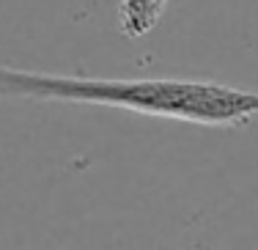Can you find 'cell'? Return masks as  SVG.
Here are the masks:
<instances>
[{
  "label": "cell",
  "mask_w": 258,
  "mask_h": 250,
  "mask_svg": "<svg viewBox=\"0 0 258 250\" xmlns=\"http://www.w3.org/2000/svg\"><path fill=\"white\" fill-rule=\"evenodd\" d=\"M0 96L115 107L204 127H242L258 118V91L201 80H168V77L115 80V77L50 75V72L17 69L3 60H0Z\"/></svg>",
  "instance_id": "1"
},
{
  "label": "cell",
  "mask_w": 258,
  "mask_h": 250,
  "mask_svg": "<svg viewBox=\"0 0 258 250\" xmlns=\"http://www.w3.org/2000/svg\"><path fill=\"white\" fill-rule=\"evenodd\" d=\"M170 0H118V28L129 39H140L154 30Z\"/></svg>",
  "instance_id": "2"
}]
</instances>
